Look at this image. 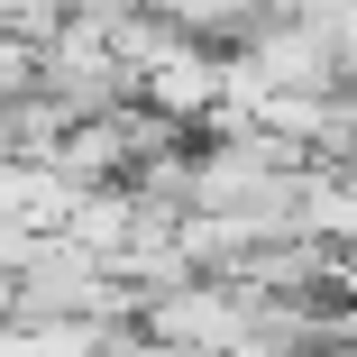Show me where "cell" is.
<instances>
[{
  "label": "cell",
  "instance_id": "obj_1",
  "mask_svg": "<svg viewBox=\"0 0 357 357\" xmlns=\"http://www.w3.org/2000/svg\"><path fill=\"white\" fill-rule=\"evenodd\" d=\"M147 101H156V119H174V110H211V101H220V64H211V55H156L147 64Z\"/></svg>",
  "mask_w": 357,
  "mask_h": 357
},
{
  "label": "cell",
  "instance_id": "obj_2",
  "mask_svg": "<svg viewBox=\"0 0 357 357\" xmlns=\"http://www.w3.org/2000/svg\"><path fill=\"white\" fill-rule=\"evenodd\" d=\"M37 83V55H28V37H10V28H0V101H10V92H28Z\"/></svg>",
  "mask_w": 357,
  "mask_h": 357
}]
</instances>
